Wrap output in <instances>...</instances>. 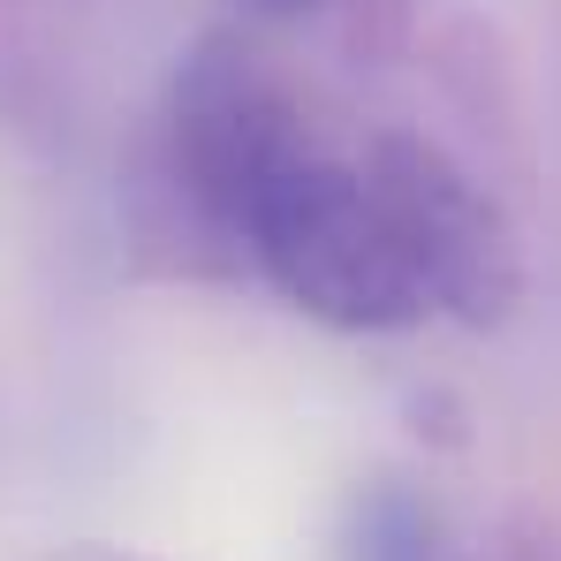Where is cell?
<instances>
[{"mask_svg":"<svg viewBox=\"0 0 561 561\" xmlns=\"http://www.w3.org/2000/svg\"><path fill=\"white\" fill-rule=\"evenodd\" d=\"M243 251L304 319H319L334 334H410L433 311L365 168H350L319 145L259 190V205L243 220Z\"/></svg>","mask_w":561,"mask_h":561,"instance_id":"cell-1","label":"cell"},{"mask_svg":"<svg viewBox=\"0 0 561 561\" xmlns=\"http://www.w3.org/2000/svg\"><path fill=\"white\" fill-rule=\"evenodd\" d=\"M304 152H311V129L296 92L274 77V61L236 31H205L168 84L160 183L175 190V205L213 243L243 251V220L259 190Z\"/></svg>","mask_w":561,"mask_h":561,"instance_id":"cell-2","label":"cell"},{"mask_svg":"<svg viewBox=\"0 0 561 561\" xmlns=\"http://www.w3.org/2000/svg\"><path fill=\"white\" fill-rule=\"evenodd\" d=\"M365 183L410 259L433 311H448L470 334H493L524 304V236L508 205L470 175L448 145L425 129H379L365 145Z\"/></svg>","mask_w":561,"mask_h":561,"instance_id":"cell-3","label":"cell"},{"mask_svg":"<svg viewBox=\"0 0 561 561\" xmlns=\"http://www.w3.org/2000/svg\"><path fill=\"white\" fill-rule=\"evenodd\" d=\"M342 554L350 561H463L448 547L440 508H433L410 478H373V485L350 501Z\"/></svg>","mask_w":561,"mask_h":561,"instance_id":"cell-4","label":"cell"},{"mask_svg":"<svg viewBox=\"0 0 561 561\" xmlns=\"http://www.w3.org/2000/svg\"><path fill=\"white\" fill-rule=\"evenodd\" d=\"M410 433L433 440V448H470V410L448 394V387H410Z\"/></svg>","mask_w":561,"mask_h":561,"instance_id":"cell-5","label":"cell"},{"mask_svg":"<svg viewBox=\"0 0 561 561\" xmlns=\"http://www.w3.org/2000/svg\"><path fill=\"white\" fill-rule=\"evenodd\" d=\"M493 561H561V554H554V539H547L539 524H516V531L501 539V554H493Z\"/></svg>","mask_w":561,"mask_h":561,"instance_id":"cell-6","label":"cell"},{"mask_svg":"<svg viewBox=\"0 0 561 561\" xmlns=\"http://www.w3.org/2000/svg\"><path fill=\"white\" fill-rule=\"evenodd\" d=\"M69 561H129V554H69Z\"/></svg>","mask_w":561,"mask_h":561,"instance_id":"cell-7","label":"cell"},{"mask_svg":"<svg viewBox=\"0 0 561 561\" xmlns=\"http://www.w3.org/2000/svg\"><path fill=\"white\" fill-rule=\"evenodd\" d=\"M274 8H296V0H274Z\"/></svg>","mask_w":561,"mask_h":561,"instance_id":"cell-8","label":"cell"}]
</instances>
